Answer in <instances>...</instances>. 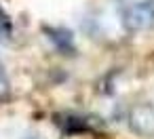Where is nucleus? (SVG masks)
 Returning <instances> with one entry per match:
<instances>
[{
    "instance_id": "1",
    "label": "nucleus",
    "mask_w": 154,
    "mask_h": 139,
    "mask_svg": "<svg viewBox=\"0 0 154 139\" xmlns=\"http://www.w3.org/2000/svg\"><path fill=\"white\" fill-rule=\"evenodd\" d=\"M9 36H11V23L0 9V40H9Z\"/></svg>"
},
{
    "instance_id": "2",
    "label": "nucleus",
    "mask_w": 154,
    "mask_h": 139,
    "mask_svg": "<svg viewBox=\"0 0 154 139\" xmlns=\"http://www.w3.org/2000/svg\"><path fill=\"white\" fill-rule=\"evenodd\" d=\"M7 86H9V82H7V76H5L2 65H0V97H2V95L7 93Z\"/></svg>"
}]
</instances>
